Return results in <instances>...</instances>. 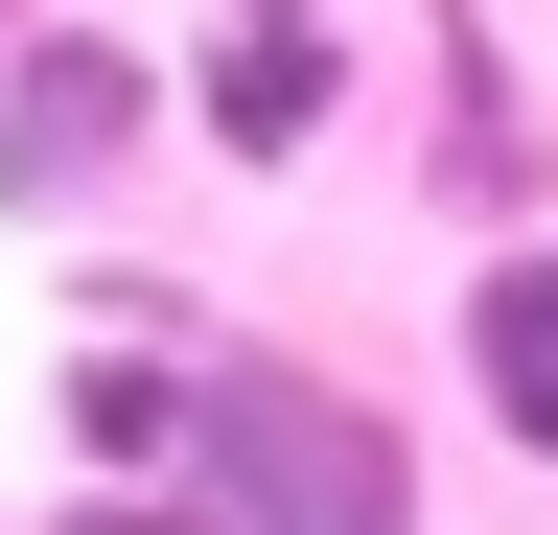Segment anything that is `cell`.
Here are the masks:
<instances>
[{"mask_svg":"<svg viewBox=\"0 0 558 535\" xmlns=\"http://www.w3.org/2000/svg\"><path fill=\"white\" fill-rule=\"evenodd\" d=\"M186 535H418V442L303 350H186Z\"/></svg>","mask_w":558,"mask_h":535,"instance_id":"6da1fadb","label":"cell"},{"mask_svg":"<svg viewBox=\"0 0 558 535\" xmlns=\"http://www.w3.org/2000/svg\"><path fill=\"white\" fill-rule=\"evenodd\" d=\"M140 163V71L94 24H47L24 71H0V186H24V210H94V186Z\"/></svg>","mask_w":558,"mask_h":535,"instance_id":"7a4b0ae2","label":"cell"},{"mask_svg":"<svg viewBox=\"0 0 558 535\" xmlns=\"http://www.w3.org/2000/svg\"><path fill=\"white\" fill-rule=\"evenodd\" d=\"M326 117H349V24H326V0H209V141H233V163H303Z\"/></svg>","mask_w":558,"mask_h":535,"instance_id":"3957f363","label":"cell"},{"mask_svg":"<svg viewBox=\"0 0 558 535\" xmlns=\"http://www.w3.org/2000/svg\"><path fill=\"white\" fill-rule=\"evenodd\" d=\"M465 396H488V420H512V442L558 465V233L465 256Z\"/></svg>","mask_w":558,"mask_h":535,"instance_id":"277c9868","label":"cell"},{"mask_svg":"<svg viewBox=\"0 0 558 535\" xmlns=\"http://www.w3.org/2000/svg\"><path fill=\"white\" fill-rule=\"evenodd\" d=\"M70 442H94V465H163V442H186V373L94 350V373H70Z\"/></svg>","mask_w":558,"mask_h":535,"instance_id":"5b68a950","label":"cell"}]
</instances>
